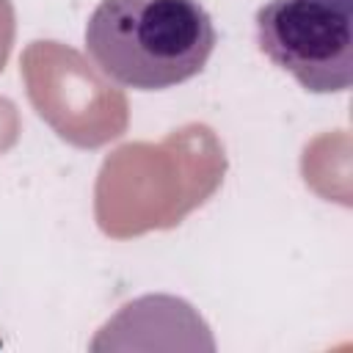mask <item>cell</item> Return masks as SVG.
<instances>
[{
	"label": "cell",
	"instance_id": "obj_2",
	"mask_svg": "<svg viewBox=\"0 0 353 353\" xmlns=\"http://www.w3.org/2000/svg\"><path fill=\"white\" fill-rule=\"evenodd\" d=\"M259 50L312 94L353 83V6L334 0H268L256 17Z\"/></svg>",
	"mask_w": 353,
	"mask_h": 353
},
{
	"label": "cell",
	"instance_id": "obj_1",
	"mask_svg": "<svg viewBox=\"0 0 353 353\" xmlns=\"http://www.w3.org/2000/svg\"><path fill=\"white\" fill-rule=\"evenodd\" d=\"M218 33L199 0H99L85 22L97 69L135 91H163L196 77Z\"/></svg>",
	"mask_w": 353,
	"mask_h": 353
},
{
	"label": "cell",
	"instance_id": "obj_3",
	"mask_svg": "<svg viewBox=\"0 0 353 353\" xmlns=\"http://www.w3.org/2000/svg\"><path fill=\"white\" fill-rule=\"evenodd\" d=\"M334 3H342V6H353V0H334Z\"/></svg>",
	"mask_w": 353,
	"mask_h": 353
}]
</instances>
